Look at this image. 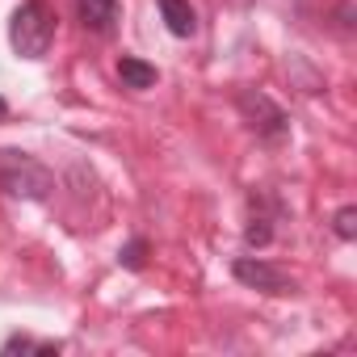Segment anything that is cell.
Wrapping results in <instances>:
<instances>
[{
  "mask_svg": "<svg viewBox=\"0 0 357 357\" xmlns=\"http://www.w3.org/2000/svg\"><path fill=\"white\" fill-rule=\"evenodd\" d=\"M0 190H5L9 198L43 202L55 190V172L38 155H30L22 147H0Z\"/></svg>",
  "mask_w": 357,
  "mask_h": 357,
  "instance_id": "1",
  "label": "cell"
},
{
  "mask_svg": "<svg viewBox=\"0 0 357 357\" xmlns=\"http://www.w3.org/2000/svg\"><path fill=\"white\" fill-rule=\"evenodd\" d=\"M59 34V17L47 0H26L9 22V43L22 59H47V51L55 47Z\"/></svg>",
  "mask_w": 357,
  "mask_h": 357,
  "instance_id": "2",
  "label": "cell"
},
{
  "mask_svg": "<svg viewBox=\"0 0 357 357\" xmlns=\"http://www.w3.org/2000/svg\"><path fill=\"white\" fill-rule=\"evenodd\" d=\"M236 105H240L244 122L257 130V139H269V143L286 139V130H290V118H286V109H282L273 97H265V93H257V89H244V93L236 97Z\"/></svg>",
  "mask_w": 357,
  "mask_h": 357,
  "instance_id": "3",
  "label": "cell"
},
{
  "mask_svg": "<svg viewBox=\"0 0 357 357\" xmlns=\"http://www.w3.org/2000/svg\"><path fill=\"white\" fill-rule=\"evenodd\" d=\"M231 273H236V282H244V286H252V290H261V294H294V290H298V282H294L290 269L269 265V261H261V257H236Z\"/></svg>",
  "mask_w": 357,
  "mask_h": 357,
  "instance_id": "4",
  "label": "cell"
},
{
  "mask_svg": "<svg viewBox=\"0 0 357 357\" xmlns=\"http://www.w3.org/2000/svg\"><path fill=\"white\" fill-rule=\"evenodd\" d=\"M76 13H80V26L97 38H109L122 22V5L118 0H76Z\"/></svg>",
  "mask_w": 357,
  "mask_h": 357,
  "instance_id": "5",
  "label": "cell"
},
{
  "mask_svg": "<svg viewBox=\"0 0 357 357\" xmlns=\"http://www.w3.org/2000/svg\"><path fill=\"white\" fill-rule=\"evenodd\" d=\"M155 5L164 13L168 34H176V38H194L198 34V13H194L190 0H155Z\"/></svg>",
  "mask_w": 357,
  "mask_h": 357,
  "instance_id": "6",
  "label": "cell"
},
{
  "mask_svg": "<svg viewBox=\"0 0 357 357\" xmlns=\"http://www.w3.org/2000/svg\"><path fill=\"white\" fill-rule=\"evenodd\" d=\"M118 80L126 84V89H135V93H143V89H151L155 80H160V72L147 63V59H135V55H122L118 59Z\"/></svg>",
  "mask_w": 357,
  "mask_h": 357,
  "instance_id": "7",
  "label": "cell"
},
{
  "mask_svg": "<svg viewBox=\"0 0 357 357\" xmlns=\"http://www.w3.org/2000/svg\"><path fill=\"white\" fill-rule=\"evenodd\" d=\"M332 231H336L340 240H353V236H357V206H340L336 219H332Z\"/></svg>",
  "mask_w": 357,
  "mask_h": 357,
  "instance_id": "8",
  "label": "cell"
},
{
  "mask_svg": "<svg viewBox=\"0 0 357 357\" xmlns=\"http://www.w3.org/2000/svg\"><path fill=\"white\" fill-rule=\"evenodd\" d=\"M273 240V227H269V219H252L248 227H244V244L248 248H265Z\"/></svg>",
  "mask_w": 357,
  "mask_h": 357,
  "instance_id": "9",
  "label": "cell"
},
{
  "mask_svg": "<svg viewBox=\"0 0 357 357\" xmlns=\"http://www.w3.org/2000/svg\"><path fill=\"white\" fill-rule=\"evenodd\" d=\"M118 261H122L126 269H143V265H147V240H130V244L118 252Z\"/></svg>",
  "mask_w": 357,
  "mask_h": 357,
  "instance_id": "10",
  "label": "cell"
},
{
  "mask_svg": "<svg viewBox=\"0 0 357 357\" xmlns=\"http://www.w3.org/2000/svg\"><path fill=\"white\" fill-rule=\"evenodd\" d=\"M0 353H5V357H13V353H38V340H30V336H9Z\"/></svg>",
  "mask_w": 357,
  "mask_h": 357,
  "instance_id": "11",
  "label": "cell"
},
{
  "mask_svg": "<svg viewBox=\"0 0 357 357\" xmlns=\"http://www.w3.org/2000/svg\"><path fill=\"white\" fill-rule=\"evenodd\" d=\"M5 118H9V101H5V97H0V122H5Z\"/></svg>",
  "mask_w": 357,
  "mask_h": 357,
  "instance_id": "12",
  "label": "cell"
}]
</instances>
